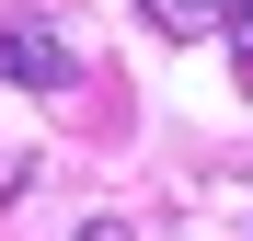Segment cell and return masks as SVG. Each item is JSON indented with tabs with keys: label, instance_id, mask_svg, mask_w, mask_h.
Returning <instances> with one entry per match:
<instances>
[{
	"label": "cell",
	"instance_id": "cell-1",
	"mask_svg": "<svg viewBox=\"0 0 253 241\" xmlns=\"http://www.w3.org/2000/svg\"><path fill=\"white\" fill-rule=\"evenodd\" d=\"M0 80H12V92H69L81 58H69V34H58V23L12 12V23H0Z\"/></svg>",
	"mask_w": 253,
	"mask_h": 241
},
{
	"label": "cell",
	"instance_id": "cell-2",
	"mask_svg": "<svg viewBox=\"0 0 253 241\" xmlns=\"http://www.w3.org/2000/svg\"><path fill=\"white\" fill-rule=\"evenodd\" d=\"M242 0H138V23L150 34H173V46H196V34H230Z\"/></svg>",
	"mask_w": 253,
	"mask_h": 241
},
{
	"label": "cell",
	"instance_id": "cell-3",
	"mask_svg": "<svg viewBox=\"0 0 253 241\" xmlns=\"http://www.w3.org/2000/svg\"><path fill=\"white\" fill-rule=\"evenodd\" d=\"M230 69L253 80V0H242V12H230Z\"/></svg>",
	"mask_w": 253,
	"mask_h": 241
},
{
	"label": "cell",
	"instance_id": "cell-4",
	"mask_svg": "<svg viewBox=\"0 0 253 241\" xmlns=\"http://www.w3.org/2000/svg\"><path fill=\"white\" fill-rule=\"evenodd\" d=\"M81 241H126V230H115V218H92V230H81Z\"/></svg>",
	"mask_w": 253,
	"mask_h": 241
}]
</instances>
